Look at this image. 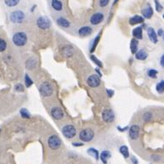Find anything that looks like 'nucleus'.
I'll list each match as a JSON object with an SVG mask.
<instances>
[{"label": "nucleus", "mask_w": 164, "mask_h": 164, "mask_svg": "<svg viewBox=\"0 0 164 164\" xmlns=\"http://www.w3.org/2000/svg\"><path fill=\"white\" fill-rule=\"evenodd\" d=\"M133 36H134L136 39H142V27L139 26L136 27L133 30Z\"/></svg>", "instance_id": "4be33fe9"}, {"label": "nucleus", "mask_w": 164, "mask_h": 164, "mask_svg": "<svg viewBox=\"0 0 164 164\" xmlns=\"http://www.w3.org/2000/svg\"><path fill=\"white\" fill-rule=\"evenodd\" d=\"M120 153L124 157V158H127V157H129V151H128V149H127V147L126 145H122V146H121L120 147Z\"/></svg>", "instance_id": "393cba45"}, {"label": "nucleus", "mask_w": 164, "mask_h": 164, "mask_svg": "<svg viewBox=\"0 0 164 164\" xmlns=\"http://www.w3.org/2000/svg\"><path fill=\"white\" fill-rule=\"evenodd\" d=\"M138 40L137 39H132L131 40V44H130V50H131V52L132 54H136L137 52V49H138Z\"/></svg>", "instance_id": "5701e85b"}, {"label": "nucleus", "mask_w": 164, "mask_h": 164, "mask_svg": "<svg viewBox=\"0 0 164 164\" xmlns=\"http://www.w3.org/2000/svg\"><path fill=\"white\" fill-rule=\"evenodd\" d=\"M117 1H118V0H115V1H114V4H116V3H117Z\"/></svg>", "instance_id": "c03bdc74"}, {"label": "nucleus", "mask_w": 164, "mask_h": 164, "mask_svg": "<svg viewBox=\"0 0 164 164\" xmlns=\"http://www.w3.org/2000/svg\"><path fill=\"white\" fill-rule=\"evenodd\" d=\"M140 128L138 125H136V124L132 125L131 127H129V137L132 140L138 139L139 135H140Z\"/></svg>", "instance_id": "f8f14e48"}, {"label": "nucleus", "mask_w": 164, "mask_h": 164, "mask_svg": "<svg viewBox=\"0 0 164 164\" xmlns=\"http://www.w3.org/2000/svg\"><path fill=\"white\" fill-rule=\"evenodd\" d=\"M142 15L146 19H150V18L152 17L153 9H152V8L150 7V5H147L146 7H145L142 9Z\"/></svg>", "instance_id": "4468645a"}, {"label": "nucleus", "mask_w": 164, "mask_h": 164, "mask_svg": "<svg viewBox=\"0 0 164 164\" xmlns=\"http://www.w3.org/2000/svg\"><path fill=\"white\" fill-rule=\"evenodd\" d=\"M51 6L56 11H61L63 9V4L60 0H52L51 1Z\"/></svg>", "instance_id": "6ab92c4d"}, {"label": "nucleus", "mask_w": 164, "mask_h": 164, "mask_svg": "<svg viewBox=\"0 0 164 164\" xmlns=\"http://www.w3.org/2000/svg\"><path fill=\"white\" fill-rule=\"evenodd\" d=\"M90 58H91V60L94 61V63H95V64H96V65H97L98 67H100V68H102V67H103V64H102V62H101V61H100V60H98L97 57H95V55H91V56H90Z\"/></svg>", "instance_id": "473e14b6"}, {"label": "nucleus", "mask_w": 164, "mask_h": 164, "mask_svg": "<svg viewBox=\"0 0 164 164\" xmlns=\"http://www.w3.org/2000/svg\"><path fill=\"white\" fill-rule=\"evenodd\" d=\"M87 83L91 88H97L100 84V78L96 74L91 75L87 79Z\"/></svg>", "instance_id": "1a4fd4ad"}, {"label": "nucleus", "mask_w": 164, "mask_h": 164, "mask_svg": "<svg viewBox=\"0 0 164 164\" xmlns=\"http://www.w3.org/2000/svg\"><path fill=\"white\" fill-rule=\"evenodd\" d=\"M100 35L99 34L97 37L95 38V40H94V43H93V45H92V47H91L90 52L93 53L95 50V49H96V47H97V44H99V42H100Z\"/></svg>", "instance_id": "c85d7f7f"}, {"label": "nucleus", "mask_w": 164, "mask_h": 164, "mask_svg": "<svg viewBox=\"0 0 164 164\" xmlns=\"http://www.w3.org/2000/svg\"><path fill=\"white\" fill-rule=\"evenodd\" d=\"M37 64V59L35 57H31V58H29L28 60H26V67L29 70H32V69L36 68Z\"/></svg>", "instance_id": "2eb2a0df"}, {"label": "nucleus", "mask_w": 164, "mask_h": 164, "mask_svg": "<svg viewBox=\"0 0 164 164\" xmlns=\"http://www.w3.org/2000/svg\"><path fill=\"white\" fill-rule=\"evenodd\" d=\"M74 53V49L72 46H66L62 49V54H64V56L66 57H71L72 56Z\"/></svg>", "instance_id": "a211bd4d"}, {"label": "nucleus", "mask_w": 164, "mask_h": 164, "mask_svg": "<svg viewBox=\"0 0 164 164\" xmlns=\"http://www.w3.org/2000/svg\"><path fill=\"white\" fill-rule=\"evenodd\" d=\"M158 73L157 70H154V69H151L148 72V76L150 77H152V78H155L157 77V74Z\"/></svg>", "instance_id": "f704fd0d"}, {"label": "nucleus", "mask_w": 164, "mask_h": 164, "mask_svg": "<svg viewBox=\"0 0 164 164\" xmlns=\"http://www.w3.org/2000/svg\"><path fill=\"white\" fill-rule=\"evenodd\" d=\"M37 26L42 30H46L51 26V21L45 16H39L37 20Z\"/></svg>", "instance_id": "39448f33"}, {"label": "nucleus", "mask_w": 164, "mask_h": 164, "mask_svg": "<svg viewBox=\"0 0 164 164\" xmlns=\"http://www.w3.org/2000/svg\"><path fill=\"white\" fill-rule=\"evenodd\" d=\"M156 89H157V91L159 94H163V93H164V80L161 81L159 83H157Z\"/></svg>", "instance_id": "c756f323"}, {"label": "nucleus", "mask_w": 164, "mask_h": 164, "mask_svg": "<svg viewBox=\"0 0 164 164\" xmlns=\"http://www.w3.org/2000/svg\"><path fill=\"white\" fill-rule=\"evenodd\" d=\"M83 145L82 143H81V144H77V142H76V143L74 142V143L72 144V145H74V146H81V145Z\"/></svg>", "instance_id": "a19ab883"}, {"label": "nucleus", "mask_w": 164, "mask_h": 164, "mask_svg": "<svg viewBox=\"0 0 164 164\" xmlns=\"http://www.w3.org/2000/svg\"><path fill=\"white\" fill-rule=\"evenodd\" d=\"M102 119L105 122H112L115 119V115L112 109H105L102 112Z\"/></svg>", "instance_id": "6e6552de"}, {"label": "nucleus", "mask_w": 164, "mask_h": 164, "mask_svg": "<svg viewBox=\"0 0 164 164\" xmlns=\"http://www.w3.org/2000/svg\"><path fill=\"white\" fill-rule=\"evenodd\" d=\"M163 39H164V34H163Z\"/></svg>", "instance_id": "a18cd8bd"}, {"label": "nucleus", "mask_w": 164, "mask_h": 164, "mask_svg": "<svg viewBox=\"0 0 164 164\" xmlns=\"http://www.w3.org/2000/svg\"><path fill=\"white\" fill-rule=\"evenodd\" d=\"M163 18H164V15H163Z\"/></svg>", "instance_id": "49530a36"}, {"label": "nucleus", "mask_w": 164, "mask_h": 164, "mask_svg": "<svg viewBox=\"0 0 164 164\" xmlns=\"http://www.w3.org/2000/svg\"><path fill=\"white\" fill-rule=\"evenodd\" d=\"M93 32V29L92 27H90L89 26H82L79 28L78 30V34L80 36H82V37H86V36H89L90 34H92Z\"/></svg>", "instance_id": "ddd939ff"}, {"label": "nucleus", "mask_w": 164, "mask_h": 164, "mask_svg": "<svg viewBox=\"0 0 164 164\" xmlns=\"http://www.w3.org/2000/svg\"><path fill=\"white\" fill-rule=\"evenodd\" d=\"M56 22L58 24V26H60L61 27H64V28H68L70 27V21L67 20L66 18L64 17H59L56 21Z\"/></svg>", "instance_id": "f3484780"}, {"label": "nucleus", "mask_w": 164, "mask_h": 164, "mask_svg": "<svg viewBox=\"0 0 164 164\" xmlns=\"http://www.w3.org/2000/svg\"><path fill=\"white\" fill-rule=\"evenodd\" d=\"M111 157V152L108 150H104L101 155H100V159L103 162V163L106 164L107 163V160Z\"/></svg>", "instance_id": "b1692460"}, {"label": "nucleus", "mask_w": 164, "mask_h": 164, "mask_svg": "<svg viewBox=\"0 0 164 164\" xmlns=\"http://www.w3.org/2000/svg\"><path fill=\"white\" fill-rule=\"evenodd\" d=\"M106 92H107V95H108L109 97H112L113 95H114V91L112 90H106Z\"/></svg>", "instance_id": "58836bf2"}, {"label": "nucleus", "mask_w": 164, "mask_h": 164, "mask_svg": "<svg viewBox=\"0 0 164 164\" xmlns=\"http://www.w3.org/2000/svg\"><path fill=\"white\" fill-rule=\"evenodd\" d=\"M87 152H88V154H90V156H92L96 160L99 159V152H98L97 150L94 149V148H90V149H88Z\"/></svg>", "instance_id": "a878e982"}, {"label": "nucleus", "mask_w": 164, "mask_h": 164, "mask_svg": "<svg viewBox=\"0 0 164 164\" xmlns=\"http://www.w3.org/2000/svg\"><path fill=\"white\" fill-rule=\"evenodd\" d=\"M15 90L16 92H24V86L21 83H17L15 86Z\"/></svg>", "instance_id": "c9c22d12"}, {"label": "nucleus", "mask_w": 164, "mask_h": 164, "mask_svg": "<svg viewBox=\"0 0 164 164\" xmlns=\"http://www.w3.org/2000/svg\"><path fill=\"white\" fill-rule=\"evenodd\" d=\"M51 116L54 119L61 120L64 117V112L60 107H54L51 110Z\"/></svg>", "instance_id": "9b49d317"}, {"label": "nucleus", "mask_w": 164, "mask_h": 164, "mask_svg": "<svg viewBox=\"0 0 164 164\" xmlns=\"http://www.w3.org/2000/svg\"><path fill=\"white\" fill-rule=\"evenodd\" d=\"M52 85L49 82H44L39 86V93L43 97H49L53 94Z\"/></svg>", "instance_id": "7ed1b4c3"}, {"label": "nucleus", "mask_w": 164, "mask_h": 164, "mask_svg": "<svg viewBox=\"0 0 164 164\" xmlns=\"http://www.w3.org/2000/svg\"><path fill=\"white\" fill-rule=\"evenodd\" d=\"M143 21H144L143 17L140 16V15H134V16L131 17V18L129 19V24L132 25V26H134V25H137V24L142 23Z\"/></svg>", "instance_id": "aec40b11"}, {"label": "nucleus", "mask_w": 164, "mask_h": 164, "mask_svg": "<svg viewBox=\"0 0 164 164\" xmlns=\"http://www.w3.org/2000/svg\"><path fill=\"white\" fill-rule=\"evenodd\" d=\"M147 56H148L147 53L145 52V50H143V49L140 50L139 52H136V54H135V58L137 60H145L147 58Z\"/></svg>", "instance_id": "412c9836"}, {"label": "nucleus", "mask_w": 164, "mask_h": 164, "mask_svg": "<svg viewBox=\"0 0 164 164\" xmlns=\"http://www.w3.org/2000/svg\"><path fill=\"white\" fill-rule=\"evenodd\" d=\"M7 48V43L4 39L0 38V52H4Z\"/></svg>", "instance_id": "2f4dec72"}, {"label": "nucleus", "mask_w": 164, "mask_h": 164, "mask_svg": "<svg viewBox=\"0 0 164 164\" xmlns=\"http://www.w3.org/2000/svg\"><path fill=\"white\" fill-rule=\"evenodd\" d=\"M94 131L90 128H84L79 133V139L83 142H90L94 138Z\"/></svg>", "instance_id": "20e7f679"}, {"label": "nucleus", "mask_w": 164, "mask_h": 164, "mask_svg": "<svg viewBox=\"0 0 164 164\" xmlns=\"http://www.w3.org/2000/svg\"><path fill=\"white\" fill-rule=\"evenodd\" d=\"M77 130L73 125H66L62 127V134L67 139H72L76 135Z\"/></svg>", "instance_id": "0eeeda50"}, {"label": "nucleus", "mask_w": 164, "mask_h": 164, "mask_svg": "<svg viewBox=\"0 0 164 164\" xmlns=\"http://www.w3.org/2000/svg\"><path fill=\"white\" fill-rule=\"evenodd\" d=\"M12 41L16 46L22 47L27 43V36L23 32H15V34L13 35Z\"/></svg>", "instance_id": "f257e3e1"}, {"label": "nucleus", "mask_w": 164, "mask_h": 164, "mask_svg": "<svg viewBox=\"0 0 164 164\" xmlns=\"http://www.w3.org/2000/svg\"><path fill=\"white\" fill-rule=\"evenodd\" d=\"M147 33H148V37H149L150 40L153 43V44H157V32H155V30L152 27H150L149 29L147 30Z\"/></svg>", "instance_id": "dca6fc26"}, {"label": "nucleus", "mask_w": 164, "mask_h": 164, "mask_svg": "<svg viewBox=\"0 0 164 164\" xmlns=\"http://www.w3.org/2000/svg\"><path fill=\"white\" fill-rule=\"evenodd\" d=\"M25 84H26V86L27 88H30L31 86L33 84L32 80L31 79V77H29V75L27 74V73L25 75Z\"/></svg>", "instance_id": "7c9ffc66"}, {"label": "nucleus", "mask_w": 164, "mask_h": 164, "mask_svg": "<svg viewBox=\"0 0 164 164\" xmlns=\"http://www.w3.org/2000/svg\"><path fill=\"white\" fill-rule=\"evenodd\" d=\"M20 0H4L5 4L8 7H15L19 4Z\"/></svg>", "instance_id": "bb28decb"}, {"label": "nucleus", "mask_w": 164, "mask_h": 164, "mask_svg": "<svg viewBox=\"0 0 164 164\" xmlns=\"http://www.w3.org/2000/svg\"><path fill=\"white\" fill-rule=\"evenodd\" d=\"M20 114H21V117H23V118H30L31 117L30 112H28L26 108H22V109H21V111H20Z\"/></svg>", "instance_id": "cd10ccee"}, {"label": "nucleus", "mask_w": 164, "mask_h": 164, "mask_svg": "<svg viewBox=\"0 0 164 164\" xmlns=\"http://www.w3.org/2000/svg\"><path fill=\"white\" fill-rule=\"evenodd\" d=\"M151 117H152V114L150 112H145L143 116V118H144L145 122H149L150 120L151 119Z\"/></svg>", "instance_id": "72a5a7b5"}, {"label": "nucleus", "mask_w": 164, "mask_h": 164, "mask_svg": "<svg viewBox=\"0 0 164 164\" xmlns=\"http://www.w3.org/2000/svg\"><path fill=\"white\" fill-rule=\"evenodd\" d=\"M25 19H26V15L21 10H15L11 12L9 15L10 21L15 24H21L24 22Z\"/></svg>", "instance_id": "f03ea898"}, {"label": "nucleus", "mask_w": 164, "mask_h": 164, "mask_svg": "<svg viewBox=\"0 0 164 164\" xmlns=\"http://www.w3.org/2000/svg\"><path fill=\"white\" fill-rule=\"evenodd\" d=\"M132 161H133L134 164H138V161H137L134 157H132Z\"/></svg>", "instance_id": "79ce46f5"}, {"label": "nucleus", "mask_w": 164, "mask_h": 164, "mask_svg": "<svg viewBox=\"0 0 164 164\" xmlns=\"http://www.w3.org/2000/svg\"><path fill=\"white\" fill-rule=\"evenodd\" d=\"M155 4H156V9H157V12H162V10L163 9V5L159 3L158 0H155Z\"/></svg>", "instance_id": "e433bc0d"}, {"label": "nucleus", "mask_w": 164, "mask_h": 164, "mask_svg": "<svg viewBox=\"0 0 164 164\" xmlns=\"http://www.w3.org/2000/svg\"><path fill=\"white\" fill-rule=\"evenodd\" d=\"M160 64H161V66L163 67H164V54L162 56V58H161V61H160Z\"/></svg>", "instance_id": "ea45409f"}, {"label": "nucleus", "mask_w": 164, "mask_h": 164, "mask_svg": "<svg viewBox=\"0 0 164 164\" xmlns=\"http://www.w3.org/2000/svg\"><path fill=\"white\" fill-rule=\"evenodd\" d=\"M158 35H160V36L163 35V30L162 29H160V30L158 31Z\"/></svg>", "instance_id": "37998d69"}, {"label": "nucleus", "mask_w": 164, "mask_h": 164, "mask_svg": "<svg viewBox=\"0 0 164 164\" xmlns=\"http://www.w3.org/2000/svg\"><path fill=\"white\" fill-rule=\"evenodd\" d=\"M48 144L49 148L52 150L59 149L61 145V140L57 136V135H51L49 138Z\"/></svg>", "instance_id": "423d86ee"}, {"label": "nucleus", "mask_w": 164, "mask_h": 164, "mask_svg": "<svg viewBox=\"0 0 164 164\" xmlns=\"http://www.w3.org/2000/svg\"><path fill=\"white\" fill-rule=\"evenodd\" d=\"M103 21H104V14L101 12H98V13L94 14L90 18V23L95 26L100 24Z\"/></svg>", "instance_id": "9d476101"}, {"label": "nucleus", "mask_w": 164, "mask_h": 164, "mask_svg": "<svg viewBox=\"0 0 164 164\" xmlns=\"http://www.w3.org/2000/svg\"><path fill=\"white\" fill-rule=\"evenodd\" d=\"M109 2H110V0H100V6L101 8L105 7L108 5Z\"/></svg>", "instance_id": "4c0bfd02"}]
</instances>
